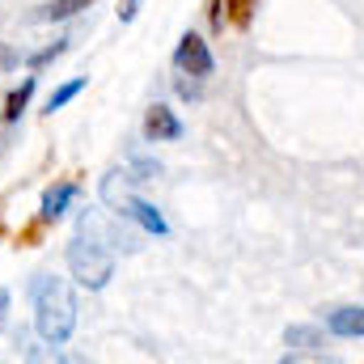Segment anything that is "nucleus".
I'll return each instance as SVG.
<instances>
[{
    "instance_id": "1",
    "label": "nucleus",
    "mask_w": 364,
    "mask_h": 364,
    "mask_svg": "<svg viewBox=\"0 0 364 364\" xmlns=\"http://www.w3.org/2000/svg\"><path fill=\"white\" fill-rule=\"evenodd\" d=\"M30 301H34V326H38L43 343L64 348L73 339V326H77V301H73L68 279H60V275H51V272L34 275Z\"/></svg>"
},
{
    "instance_id": "2",
    "label": "nucleus",
    "mask_w": 364,
    "mask_h": 364,
    "mask_svg": "<svg viewBox=\"0 0 364 364\" xmlns=\"http://www.w3.org/2000/svg\"><path fill=\"white\" fill-rule=\"evenodd\" d=\"M68 272L77 284H85L90 292L106 288L110 275H114V250H110V237L97 229L93 216L77 220V233L68 237Z\"/></svg>"
},
{
    "instance_id": "3",
    "label": "nucleus",
    "mask_w": 364,
    "mask_h": 364,
    "mask_svg": "<svg viewBox=\"0 0 364 364\" xmlns=\"http://www.w3.org/2000/svg\"><path fill=\"white\" fill-rule=\"evenodd\" d=\"M174 68L186 73V77H199V81H203V77H212V73H216L212 47H208L199 34H191V30H186V34L178 38V47H174Z\"/></svg>"
},
{
    "instance_id": "4",
    "label": "nucleus",
    "mask_w": 364,
    "mask_h": 364,
    "mask_svg": "<svg viewBox=\"0 0 364 364\" xmlns=\"http://www.w3.org/2000/svg\"><path fill=\"white\" fill-rule=\"evenodd\" d=\"M144 140L149 144H166V140H182V119L170 110V106H149L144 114Z\"/></svg>"
},
{
    "instance_id": "5",
    "label": "nucleus",
    "mask_w": 364,
    "mask_h": 364,
    "mask_svg": "<svg viewBox=\"0 0 364 364\" xmlns=\"http://www.w3.org/2000/svg\"><path fill=\"white\" fill-rule=\"evenodd\" d=\"M326 331L339 339H364V305H339L326 309Z\"/></svg>"
},
{
    "instance_id": "6",
    "label": "nucleus",
    "mask_w": 364,
    "mask_h": 364,
    "mask_svg": "<svg viewBox=\"0 0 364 364\" xmlns=\"http://www.w3.org/2000/svg\"><path fill=\"white\" fill-rule=\"evenodd\" d=\"M77 199V182H55V186H47L43 191V203H38V216L43 220H60L64 212H68V203Z\"/></svg>"
},
{
    "instance_id": "7",
    "label": "nucleus",
    "mask_w": 364,
    "mask_h": 364,
    "mask_svg": "<svg viewBox=\"0 0 364 364\" xmlns=\"http://www.w3.org/2000/svg\"><path fill=\"white\" fill-rule=\"evenodd\" d=\"M288 360H301V356H322L318 352V343H322V335L314 331V326H288Z\"/></svg>"
},
{
    "instance_id": "8",
    "label": "nucleus",
    "mask_w": 364,
    "mask_h": 364,
    "mask_svg": "<svg viewBox=\"0 0 364 364\" xmlns=\"http://www.w3.org/2000/svg\"><path fill=\"white\" fill-rule=\"evenodd\" d=\"M34 85H38V81H34V77H26L17 90L9 93V106H4V123H17V119H21V110L30 106V93H34Z\"/></svg>"
},
{
    "instance_id": "9",
    "label": "nucleus",
    "mask_w": 364,
    "mask_h": 364,
    "mask_svg": "<svg viewBox=\"0 0 364 364\" xmlns=\"http://www.w3.org/2000/svg\"><path fill=\"white\" fill-rule=\"evenodd\" d=\"M93 0H51V4H43V21H68V17H77L81 9H90Z\"/></svg>"
},
{
    "instance_id": "10",
    "label": "nucleus",
    "mask_w": 364,
    "mask_h": 364,
    "mask_svg": "<svg viewBox=\"0 0 364 364\" xmlns=\"http://www.w3.org/2000/svg\"><path fill=\"white\" fill-rule=\"evenodd\" d=\"M81 90H85V77H73V81H64L60 90H51V97H47V110H51V114H55V110H64V106H68V102H73Z\"/></svg>"
},
{
    "instance_id": "11",
    "label": "nucleus",
    "mask_w": 364,
    "mask_h": 364,
    "mask_svg": "<svg viewBox=\"0 0 364 364\" xmlns=\"http://www.w3.org/2000/svg\"><path fill=\"white\" fill-rule=\"evenodd\" d=\"M220 9L229 13L233 26H250V17H255V0H220Z\"/></svg>"
},
{
    "instance_id": "12",
    "label": "nucleus",
    "mask_w": 364,
    "mask_h": 364,
    "mask_svg": "<svg viewBox=\"0 0 364 364\" xmlns=\"http://www.w3.org/2000/svg\"><path fill=\"white\" fill-rule=\"evenodd\" d=\"M55 55H64V38H55L47 51H38V55H26V64L30 68H38V64H47V60H55Z\"/></svg>"
},
{
    "instance_id": "13",
    "label": "nucleus",
    "mask_w": 364,
    "mask_h": 364,
    "mask_svg": "<svg viewBox=\"0 0 364 364\" xmlns=\"http://www.w3.org/2000/svg\"><path fill=\"white\" fill-rule=\"evenodd\" d=\"M174 90L182 93V97H191V102H195V97H199V77H195V81H186V73H178V81H174Z\"/></svg>"
},
{
    "instance_id": "14",
    "label": "nucleus",
    "mask_w": 364,
    "mask_h": 364,
    "mask_svg": "<svg viewBox=\"0 0 364 364\" xmlns=\"http://www.w3.org/2000/svg\"><path fill=\"white\" fill-rule=\"evenodd\" d=\"M9 305H13V296H9V288H0V326H4V314H9Z\"/></svg>"
}]
</instances>
